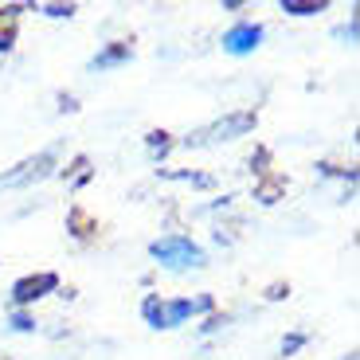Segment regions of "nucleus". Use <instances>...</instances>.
Returning a JSON list of instances; mask_svg holds the SVG:
<instances>
[{"mask_svg": "<svg viewBox=\"0 0 360 360\" xmlns=\"http://www.w3.org/2000/svg\"><path fill=\"white\" fill-rule=\"evenodd\" d=\"M12 329H20V333H27V329H32V317L16 314V317H12Z\"/></svg>", "mask_w": 360, "mask_h": 360, "instance_id": "f8f14e48", "label": "nucleus"}, {"mask_svg": "<svg viewBox=\"0 0 360 360\" xmlns=\"http://www.w3.org/2000/svg\"><path fill=\"white\" fill-rule=\"evenodd\" d=\"M51 165H55V153L47 149V153L24 161L16 172H4V176H0V188H24V184H32V180H44L47 172H51Z\"/></svg>", "mask_w": 360, "mask_h": 360, "instance_id": "20e7f679", "label": "nucleus"}, {"mask_svg": "<svg viewBox=\"0 0 360 360\" xmlns=\"http://www.w3.org/2000/svg\"><path fill=\"white\" fill-rule=\"evenodd\" d=\"M153 259L169 270H188V266H204V251H200L192 239H180V235H169V239H157L153 247Z\"/></svg>", "mask_w": 360, "mask_h": 360, "instance_id": "f03ea898", "label": "nucleus"}, {"mask_svg": "<svg viewBox=\"0 0 360 360\" xmlns=\"http://www.w3.org/2000/svg\"><path fill=\"white\" fill-rule=\"evenodd\" d=\"M16 39V8H0V47H12Z\"/></svg>", "mask_w": 360, "mask_h": 360, "instance_id": "6e6552de", "label": "nucleus"}, {"mask_svg": "<svg viewBox=\"0 0 360 360\" xmlns=\"http://www.w3.org/2000/svg\"><path fill=\"white\" fill-rule=\"evenodd\" d=\"M204 309H212V297H180V302L149 297V302L141 306V314L153 329H176V325H184L192 314H204Z\"/></svg>", "mask_w": 360, "mask_h": 360, "instance_id": "f257e3e1", "label": "nucleus"}, {"mask_svg": "<svg viewBox=\"0 0 360 360\" xmlns=\"http://www.w3.org/2000/svg\"><path fill=\"white\" fill-rule=\"evenodd\" d=\"M259 39H262V27L259 24H239V27H231V32L224 36V51L247 55V51H255V47H259Z\"/></svg>", "mask_w": 360, "mask_h": 360, "instance_id": "423d86ee", "label": "nucleus"}, {"mask_svg": "<svg viewBox=\"0 0 360 360\" xmlns=\"http://www.w3.org/2000/svg\"><path fill=\"white\" fill-rule=\"evenodd\" d=\"M297 345H302V337H286V341H282V349H286V352H294Z\"/></svg>", "mask_w": 360, "mask_h": 360, "instance_id": "ddd939ff", "label": "nucleus"}, {"mask_svg": "<svg viewBox=\"0 0 360 360\" xmlns=\"http://www.w3.org/2000/svg\"><path fill=\"white\" fill-rule=\"evenodd\" d=\"M247 129H255V114H231V117H224V122H216V126L200 129L196 137H188V145H212V141H231V137L247 134Z\"/></svg>", "mask_w": 360, "mask_h": 360, "instance_id": "7ed1b4c3", "label": "nucleus"}, {"mask_svg": "<svg viewBox=\"0 0 360 360\" xmlns=\"http://www.w3.org/2000/svg\"><path fill=\"white\" fill-rule=\"evenodd\" d=\"M55 286H59V278H55V274H36V278H20L16 286H12V302H16V306H27V302H36V297L51 294Z\"/></svg>", "mask_w": 360, "mask_h": 360, "instance_id": "39448f33", "label": "nucleus"}, {"mask_svg": "<svg viewBox=\"0 0 360 360\" xmlns=\"http://www.w3.org/2000/svg\"><path fill=\"white\" fill-rule=\"evenodd\" d=\"M122 59H129V44H114V47H106V51L102 55H94V71H98V67H114V63H122Z\"/></svg>", "mask_w": 360, "mask_h": 360, "instance_id": "0eeeda50", "label": "nucleus"}, {"mask_svg": "<svg viewBox=\"0 0 360 360\" xmlns=\"http://www.w3.org/2000/svg\"><path fill=\"white\" fill-rule=\"evenodd\" d=\"M149 149H153V153H165V149H169V137H165V134H149Z\"/></svg>", "mask_w": 360, "mask_h": 360, "instance_id": "9d476101", "label": "nucleus"}, {"mask_svg": "<svg viewBox=\"0 0 360 360\" xmlns=\"http://www.w3.org/2000/svg\"><path fill=\"white\" fill-rule=\"evenodd\" d=\"M325 4H302V0H282V12H294V16H309V12H321Z\"/></svg>", "mask_w": 360, "mask_h": 360, "instance_id": "1a4fd4ad", "label": "nucleus"}, {"mask_svg": "<svg viewBox=\"0 0 360 360\" xmlns=\"http://www.w3.org/2000/svg\"><path fill=\"white\" fill-rule=\"evenodd\" d=\"M44 12H47V16H71L75 8H71V4H47Z\"/></svg>", "mask_w": 360, "mask_h": 360, "instance_id": "9b49d317", "label": "nucleus"}]
</instances>
